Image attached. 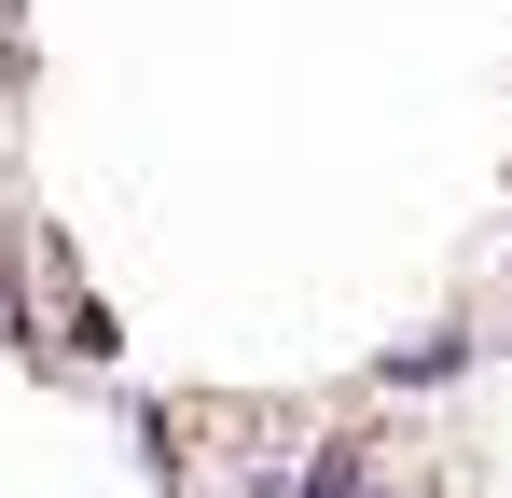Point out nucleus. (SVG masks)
<instances>
[{"instance_id": "obj_1", "label": "nucleus", "mask_w": 512, "mask_h": 498, "mask_svg": "<svg viewBox=\"0 0 512 498\" xmlns=\"http://www.w3.org/2000/svg\"><path fill=\"white\" fill-rule=\"evenodd\" d=\"M291 498H360V457H346V443H333V457H319V471H305V485H291Z\"/></svg>"}]
</instances>
